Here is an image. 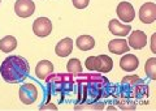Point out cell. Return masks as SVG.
<instances>
[{"mask_svg":"<svg viewBox=\"0 0 156 111\" xmlns=\"http://www.w3.org/2000/svg\"><path fill=\"white\" fill-rule=\"evenodd\" d=\"M73 2V6H74L77 9H83L89 6L90 0H72Z\"/></svg>","mask_w":156,"mask_h":111,"instance_id":"cell-18","label":"cell"},{"mask_svg":"<svg viewBox=\"0 0 156 111\" xmlns=\"http://www.w3.org/2000/svg\"><path fill=\"white\" fill-rule=\"evenodd\" d=\"M85 65L89 71H98L100 73H108L113 68V60L107 55L89 56L85 61Z\"/></svg>","mask_w":156,"mask_h":111,"instance_id":"cell-2","label":"cell"},{"mask_svg":"<svg viewBox=\"0 0 156 111\" xmlns=\"http://www.w3.org/2000/svg\"><path fill=\"white\" fill-rule=\"evenodd\" d=\"M52 72H53V64L50 60H41L35 67L37 77L41 80L47 79V76L51 75Z\"/></svg>","mask_w":156,"mask_h":111,"instance_id":"cell-12","label":"cell"},{"mask_svg":"<svg viewBox=\"0 0 156 111\" xmlns=\"http://www.w3.org/2000/svg\"><path fill=\"white\" fill-rule=\"evenodd\" d=\"M76 45H77L78 49L82 50V51H89L91 49H94L95 39L92 37H90V35H81V37L77 38Z\"/></svg>","mask_w":156,"mask_h":111,"instance_id":"cell-14","label":"cell"},{"mask_svg":"<svg viewBox=\"0 0 156 111\" xmlns=\"http://www.w3.org/2000/svg\"><path fill=\"white\" fill-rule=\"evenodd\" d=\"M0 3H2V2H0Z\"/></svg>","mask_w":156,"mask_h":111,"instance_id":"cell-20","label":"cell"},{"mask_svg":"<svg viewBox=\"0 0 156 111\" xmlns=\"http://www.w3.org/2000/svg\"><path fill=\"white\" fill-rule=\"evenodd\" d=\"M18 95L23 105H33L38 98V89H37V86L31 83L23 84V85H21V88H20Z\"/></svg>","mask_w":156,"mask_h":111,"instance_id":"cell-3","label":"cell"},{"mask_svg":"<svg viewBox=\"0 0 156 111\" xmlns=\"http://www.w3.org/2000/svg\"><path fill=\"white\" fill-rule=\"evenodd\" d=\"M17 47V39L12 35H7L0 41V50L3 52H12Z\"/></svg>","mask_w":156,"mask_h":111,"instance_id":"cell-15","label":"cell"},{"mask_svg":"<svg viewBox=\"0 0 156 111\" xmlns=\"http://www.w3.org/2000/svg\"><path fill=\"white\" fill-rule=\"evenodd\" d=\"M155 41H156V34H154L152 38H151V51H152V52H156V49H155Z\"/></svg>","mask_w":156,"mask_h":111,"instance_id":"cell-19","label":"cell"},{"mask_svg":"<svg viewBox=\"0 0 156 111\" xmlns=\"http://www.w3.org/2000/svg\"><path fill=\"white\" fill-rule=\"evenodd\" d=\"M138 65H139L138 57L133 54H125V56H122L120 60L121 69L125 71V72H133L138 68Z\"/></svg>","mask_w":156,"mask_h":111,"instance_id":"cell-9","label":"cell"},{"mask_svg":"<svg viewBox=\"0 0 156 111\" xmlns=\"http://www.w3.org/2000/svg\"><path fill=\"white\" fill-rule=\"evenodd\" d=\"M139 20L143 24H151L156 20V4L146 3L139 9Z\"/></svg>","mask_w":156,"mask_h":111,"instance_id":"cell-7","label":"cell"},{"mask_svg":"<svg viewBox=\"0 0 156 111\" xmlns=\"http://www.w3.org/2000/svg\"><path fill=\"white\" fill-rule=\"evenodd\" d=\"M66 69L69 73H81L82 72V64L78 59H70L66 64Z\"/></svg>","mask_w":156,"mask_h":111,"instance_id":"cell-17","label":"cell"},{"mask_svg":"<svg viewBox=\"0 0 156 111\" xmlns=\"http://www.w3.org/2000/svg\"><path fill=\"white\" fill-rule=\"evenodd\" d=\"M72 50H73V41L70 38L61 39L55 47V52L57 54V56H60V57H66L68 55H70Z\"/></svg>","mask_w":156,"mask_h":111,"instance_id":"cell-13","label":"cell"},{"mask_svg":"<svg viewBox=\"0 0 156 111\" xmlns=\"http://www.w3.org/2000/svg\"><path fill=\"white\" fill-rule=\"evenodd\" d=\"M128 45L135 50H140L143 47H146V45H147V35H146V33L142 30L133 31L129 37Z\"/></svg>","mask_w":156,"mask_h":111,"instance_id":"cell-8","label":"cell"},{"mask_svg":"<svg viewBox=\"0 0 156 111\" xmlns=\"http://www.w3.org/2000/svg\"><path fill=\"white\" fill-rule=\"evenodd\" d=\"M108 50L112 54L121 55V54H125V52H129L130 47L126 39H113L108 43Z\"/></svg>","mask_w":156,"mask_h":111,"instance_id":"cell-11","label":"cell"},{"mask_svg":"<svg viewBox=\"0 0 156 111\" xmlns=\"http://www.w3.org/2000/svg\"><path fill=\"white\" fill-rule=\"evenodd\" d=\"M14 12L18 17L27 18L35 12V4L33 0H17L14 4Z\"/></svg>","mask_w":156,"mask_h":111,"instance_id":"cell-5","label":"cell"},{"mask_svg":"<svg viewBox=\"0 0 156 111\" xmlns=\"http://www.w3.org/2000/svg\"><path fill=\"white\" fill-rule=\"evenodd\" d=\"M30 67L25 57L20 55H11L0 65V75L8 84H18L29 75Z\"/></svg>","mask_w":156,"mask_h":111,"instance_id":"cell-1","label":"cell"},{"mask_svg":"<svg viewBox=\"0 0 156 111\" xmlns=\"http://www.w3.org/2000/svg\"><path fill=\"white\" fill-rule=\"evenodd\" d=\"M117 16L121 21H125V22H131L134 21L135 18V11L133 6L128 2H121L119 6H117Z\"/></svg>","mask_w":156,"mask_h":111,"instance_id":"cell-6","label":"cell"},{"mask_svg":"<svg viewBox=\"0 0 156 111\" xmlns=\"http://www.w3.org/2000/svg\"><path fill=\"white\" fill-rule=\"evenodd\" d=\"M33 31L38 37H47L52 33V22L47 17H38L33 24Z\"/></svg>","mask_w":156,"mask_h":111,"instance_id":"cell-4","label":"cell"},{"mask_svg":"<svg viewBox=\"0 0 156 111\" xmlns=\"http://www.w3.org/2000/svg\"><path fill=\"white\" fill-rule=\"evenodd\" d=\"M109 31L115 35H119V37H126L131 31V26L130 25H125V24H121L119 20H111L109 21Z\"/></svg>","mask_w":156,"mask_h":111,"instance_id":"cell-10","label":"cell"},{"mask_svg":"<svg viewBox=\"0 0 156 111\" xmlns=\"http://www.w3.org/2000/svg\"><path fill=\"white\" fill-rule=\"evenodd\" d=\"M144 71H146V75H147L151 80L156 79V57H150V59L146 61Z\"/></svg>","mask_w":156,"mask_h":111,"instance_id":"cell-16","label":"cell"}]
</instances>
